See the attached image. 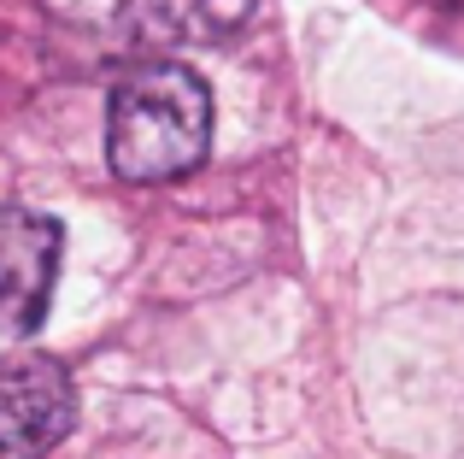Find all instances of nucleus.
<instances>
[{"label": "nucleus", "mask_w": 464, "mask_h": 459, "mask_svg": "<svg viewBox=\"0 0 464 459\" xmlns=\"http://www.w3.org/2000/svg\"><path fill=\"white\" fill-rule=\"evenodd\" d=\"M212 148V89L200 71L153 59L106 101V165L124 183H177Z\"/></svg>", "instance_id": "1"}, {"label": "nucleus", "mask_w": 464, "mask_h": 459, "mask_svg": "<svg viewBox=\"0 0 464 459\" xmlns=\"http://www.w3.org/2000/svg\"><path fill=\"white\" fill-rule=\"evenodd\" d=\"M77 418V383L53 354L0 359V459H42Z\"/></svg>", "instance_id": "2"}, {"label": "nucleus", "mask_w": 464, "mask_h": 459, "mask_svg": "<svg viewBox=\"0 0 464 459\" xmlns=\"http://www.w3.org/2000/svg\"><path fill=\"white\" fill-rule=\"evenodd\" d=\"M59 224L30 207H0V336L42 330L59 277Z\"/></svg>", "instance_id": "3"}, {"label": "nucleus", "mask_w": 464, "mask_h": 459, "mask_svg": "<svg viewBox=\"0 0 464 459\" xmlns=\"http://www.w3.org/2000/svg\"><path fill=\"white\" fill-rule=\"evenodd\" d=\"M259 0H124L130 35L153 47H194V42H224L229 30L253 18Z\"/></svg>", "instance_id": "4"}]
</instances>
